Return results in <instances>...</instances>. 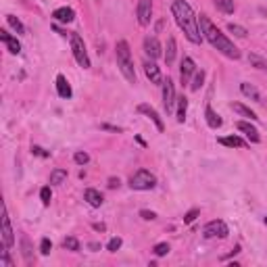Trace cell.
<instances>
[{"label":"cell","instance_id":"41","mask_svg":"<svg viewBox=\"0 0 267 267\" xmlns=\"http://www.w3.org/2000/svg\"><path fill=\"white\" fill-rule=\"evenodd\" d=\"M31 153L38 155V156H48V153H46L44 148H40V146H31Z\"/></svg>","mask_w":267,"mask_h":267},{"label":"cell","instance_id":"7","mask_svg":"<svg viewBox=\"0 0 267 267\" xmlns=\"http://www.w3.org/2000/svg\"><path fill=\"white\" fill-rule=\"evenodd\" d=\"M0 240H2V245L6 248H11L15 245V236H13L9 213H6V205H2V217H0Z\"/></svg>","mask_w":267,"mask_h":267},{"label":"cell","instance_id":"31","mask_svg":"<svg viewBox=\"0 0 267 267\" xmlns=\"http://www.w3.org/2000/svg\"><path fill=\"white\" fill-rule=\"evenodd\" d=\"M227 31H230V34H234L236 38H246V27H242V25H236V23H230V25H227Z\"/></svg>","mask_w":267,"mask_h":267},{"label":"cell","instance_id":"27","mask_svg":"<svg viewBox=\"0 0 267 267\" xmlns=\"http://www.w3.org/2000/svg\"><path fill=\"white\" fill-rule=\"evenodd\" d=\"M248 63H250V65H253V67L261 69V71H267V61H265V59H261V57H259V54H253V52H250V54H248Z\"/></svg>","mask_w":267,"mask_h":267},{"label":"cell","instance_id":"17","mask_svg":"<svg viewBox=\"0 0 267 267\" xmlns=\"http://www.w3.org/2000/svg\"><path fill=\"white\" fill-rule=\"evenodd\" d=\"M52 17H54V21H59V23H71L75 19V11L69 9V6H61V9H57L52 13Z\"/></svg>","mask_w":267,"mask_h":267},{"label":"cell","instance_id":"42","mask_svg":"<svg viewBox=\"0 0 267 267\" xmlns=\"http://www.w3.org/2000/svg\"><path fill=\"white\" fill-rule=\"evenodd\" d=\"M119 178H111V179H109V188H111V190H115V188H119Z\"/></svg>","mask_w":267,"mask_h":267},{"label":"cell","instance_id":"12","mask_svg":"<svg viewBox=\"0 0 267 267\" xmlns=\"http://www.w3.org/2000/svg\"><path fill=\"white\" fill-rule=\"evenodd\" d=\"M138 113L146 115L148 119H151V121L156 125V130H159V132H163V130H165V123H163V119H161V115L156 113L151 105H138Z\"/></svg>","mask_w":267,"mask_h":267},{"label":"cell","instance_id":"8","mask_svg":"<svg viewBox=\"0 0 267 267\" xmlns=\"http://www.w3.org/2000/svg\"><path fill=\"white\" fill-rule=\"evenodd\" d=\"M227 234H230V230H227L225 222H222V219H213V222H209L205 227H202V236H205L207 240H211V238H225Z\"/></svg>","mask_w":267,"mask_h":267},{"label":"cell","instance_id":"29","mask_svg":"<svg viewBox=\"0 0 267 267\" xmlns=\"http://www.w3.org/2000/svg\"><path fill=\"white\" fill-rule=\"evenodd\" d=\"M63 248L65 250H71V253H77L82 246H80V240L73 238V236H67L65 240H63Z\"/></svg>","mask_w":267,"mask_h":267},{"label":"cell","instance_id":"13","mask_svg":"<svg viewBox=\"0 0 267 267\" xmlns=\"http://www.w3.org/2000/svg\"><path fill=\"white\" fill-rule=\"evenodd\" d=\"M144 73H146L148 80H151V84H155V86H161L163 84V75H161V69L156 67V63L146 61L144 63Z\"/></svg>","mask_w":267,"mask_h":267},{"label":"cell","instance_id":"23","mask_svg":"<svg viewBox=\"0 0 267 267\" xmlns=\"http://www.w3.org/2000/svg\"><path fill=\"white\" fill-rule=\"evenodd\" d=\"M205 117H207V123H209V128H213V130H217V128H222V117H219L213 109L211 107H207L205 109Z\"/></svg>","mask_w":267,"mask_h":267},{"label":"cell","instance_id":"22","mask_svg":"<svg viewBox=\"0 0 267 267\" xmlns=\"http://www.w3.org/2000/svg\"><path fill=\"white\" fill-rule=\"evenodd\" d=\"M230 107H232V111H234V113H238L240 117H246V119H250V121H257V119H259V117H257L253 111H250L248 107L240 105V103H232Z\"/></svg>","mask_w":267,"mask_h":267},{"label":"cell","instance_id":"4","mask_svg":"<svg viewBox=\"0 0 267 267\" xmlns=\"http://www.w3.org/2000/svg\"><path fill=\"white\" fill-rule=\"evenodd\" d=\"M155 186H156V178L148 169H138L136 174L130 178V188H132V190L146 192V190H153Z\"/></svg>","mask_w":267,"mask_h":267},{"label":"cell","instance_id":"21","mask_svg":"<svg viewBox=\"0 0 267 267\" xmlns=\"http://www.w3.org/2000/svg\"><path fill=\"white\" fill-rule=\"evenodd\" d=\"M217 142L219 144H223V146H230V148H245L246 142L242 140L240 136H225V138H217Z\"/></svg>","mask_w":267,"mask_h":267},{"label":"cell","instance_id":"10","mask_svg":"<svg viewBox=\"0 0 267 267\" xmlns=\"http://www.w3.org/2000/svg\"><path fill=\"white\" fill-rule=\"evenodd\" d=\"M144 52H146V57H151V61L159 59L161 54H163L161 44H159V40H156L155 36H146L144 38Z\"/></svg>","mask_w":267,"mask_h":267},{"label":"cell","instance_id":"15","mask_svg":"<svg viewBox=\"0 0 267 267\" xmlns=\"http://www.w3.org/2000/svg\"><path fill=\"white\" fill-rule=\"evenodd\" d=\"M0 40L6 44V48H9L11 54H19V52H21V44H19V40H17V38H13L6 29H0Z\"/></svg>","mask_w":267,"mask_h":267},{"label":"cell","instance_id":"35","mask_svg":"<svg viewBox=\"0 0 267 267\" xmlns=\"http://www.w3.org/2000/svg\"><path fill=\"white\" fill-rule=\"evenodd\" d=\"M40 199H42V205H44V207H48V205H50L52 194H50V188H48V186L42 188V190H40Z\"/></svg>","mask_w":267,"mask_h":267},{"label":"cell","instance_id":"34","mask_svg":"<svg viewBox=\"0 0 267 267\" xmlns=\"http://www.w3.org/2000/svg\"><path fill=\"white\" fill-rule=\"evenodd\" d=\"M121 245H123L121 238H111V240H109V245H107V250H111V253H117V250L121 248Z\"/></svg>","mask_w":267,"mask_h":267},{"label":"cell","instance_id":"39","mask_svg":"<svg viewBox=\"0 0 267 267\" xmlns=\"http://www.w3.org/2000/svg\"><path fill=\"white\" fill-rule=\"evenodd\" d=\"M199 213H200V211H199V209H192V211H188V213L184 215V223H192V222H194V219H196V217H199Z\"/></svg>","mask_w":267,"mask_h":267},{"label":"cell","instance_id":"18","mask_svg":"<svg viewBox=\"0 0 267 267\" xmlns=\"http://www.w3.org/2000/svg\"><path fill=\"white\" fill-rule=\"evenodd\" d=\"M84 200L88 202L90 207H100L105 202V199H103V194H100L96 188H88V190L84 192Z\"/></svg>","mask_w":267,"mask_h":267},{"label":"cell","instance_id":"26","mask_svg":"<svg viewBox=\"0 0 267 267\" xmlns=\"http://www.w3.org/2000/svg\"><path fill=\"white\" fill-rule=\"evenodd\" d=\"M215 6L222 13L225 15H232L234 11H236V4H234V0H215Z\"/></svg>","mask_w":267,"mask_h":267},{"label":"cell","instance_id":"9","mask_svg":"<svg viewBox=\"0 0 267 267\" xmlns=\"http://www.w3.org/2000/svg\"><path fill=\"white\" fill-rule=\"evenodd\" d=\"M136 17H138V23L142 27L151 25V21H153V0H138Z\"/></svg>","mask_w":267,"mask_h":267},{"label":"cell","instance_id":"36","mask_svg":"<svg viewBox=\"0 0 267 267\" xmlns=\"http://www.w3.org/2000/svg\"><path fill=\"white\" fill-rule=\"evenodd\" d=\"M73 161H75L77 165H86V163H90V155L80 151V153H75V155H73Z\"/></svg>","mask_w":267,"mask_h":267},{"label":"cell","instance_id":"14","mask_svg":"<svg viewBox=\"0 0 267 267\" xmlns=\"http://www.w3.org/2000/svg\"><path fill=\"white\" fill-rule=\"evenodd\" d=\"M236 128H238L242 134H245V136H246L253 144H257L259 140H261V136H259V130L255 128L253 123H248V121H238V123H236Z\"/></svg>","mask_w":267,"mask_h":267},{"label":"cell","instance_id":"24","mask_svg":"<svg viewBox=\"0 0 267 267\" xmlns=\"http://www.w3.org/2000/svg\"><path fill=\"white\" fill-rule=\"evenodd\" d=\"M65 179H67V169L57 167V169L50 171V184H52V186H59V184L65 182Z\"/></svg>","mask_w":267,"mask_h":267},{"label":"cell","instance_id":"19","mask_svg":"<svg viewBox=\"0 0 267 267\" xmlns=\"http://www.w3.org/2000/svg\"><path fill=\"white\" fill-rule=\"evenodd\" d=\"M57 92L61 98H71V86H69L65 75H57Z\"/></svg>","mask_w":267,"mask_h":267},{"label":"cell","instance_id":"33","mask_svg":"<svg viewBox=\"0 0 267 267\" xmlns=\"http://www.w3.org/2000/svg\"><path fill=\"white\" fill-rule=\"evenodd\" d=\"M153 250H155L156 257H165V255L169 253V245H167V242H159V245H155Z\"/></svg>","mask_w":267,"mask_h":267},{"label":"cell","instance_id":"11","mask_svg":"<svg viewBox=\"0 0 267 267\" xmlns=\"http://www.w3.org/2000/svg\"><path fill=\"white\" fill-rule=\"evenodd\" d=\"M194 73H196L194 61L190 57H184L182 59V65H179V77H182V84H190Z\"/></svg>","mask_w":267,"mask_h":267},{"label":"cell","instance_id":"40","mask_svg":"<svg viewBox=\"0 0 267 267\" xmlns=\"http://www.w3.org/2000/svg\"><path fill=\"white\" fill-rule=\"evenodd\" d=\"M140 217L146 219V222H153V219H156V213H155V211H146V209H142V211H140Z\"/></svg>","mask_w":267,"mask_h":267},{"label":"cell","instance_id":"37","mask_svg":"<svg viewBox=\"0 0 267 267\" xmlns=\"http://www.w3.org/2000/svg\"><path fill=\"white\" fill-rule=\"evenodd\" d=\"M21 246H23V257H25V261L31 263V250H29V240L23 238L21 240Z\"/></svg>","mask_w":267,"mask_h":267},{"label":"cell","instance_id":"43","mask_svg":"<svg viewBox=\"0 0 267 267\" xmlns=\"http://www.w3.org/2000/svg\"><path fill=\"white\" fill-rule=\"evenodd\" d=\"M100 128H103V130H111V132H121V128H117V125H100Z\"/></svg>","mask_w":267,"mask_h":267},{"label":"cell","instance_id":"45","mask_svg":"<svg viewBox=\"0 0 267 267\" xmlns=\"http://www.w3.org/2000/svg\"><path fill=\"white\" fill-rule=\"evenodd\" d=\"M88 248H90V250H98V248H100V245H96V242H90Z\"/></svg>","mask_w":267,"mask_h":267},{"label":"cell","instance_id":"5","mask_svg":"<svg viewBox=\"0 0 267 267\" xmlns=\"http://www.w3.org/2000/svg\"><path fill=\"white\" fill-rule=\"evenodd\" d=\"M71 50H73V57L77 61V65L88 69L90 67V57H88V50H86V44L80 38V34H71Z\"/></svg>","mask_w":267,"mask_h":267},{"label":"cell","instance_id":"20","mask_svg":"<svg viewBox=\"0 0 267 267\" xmlns=\"http://www.w3.org/2000/svg\"><path fill=\"white\" fill-rule=\"evenodd\" d=\"M176 52H178V46H176V38H167V44H165V63L167 65H171L176 59Z\"/></svg>","mask_w":267,"mask_h":267},{"label":"cell","instance_id":"16","mask_svg":"<svg viewBox=\"0 0 267 267\" xmlns=\"http://www.w3.org/2000/svg\"><path fill=\"white\" fill-rule=\"evenodd\" d=\"M240 92L245 94L246 98H250V100H255V103H261V105H263V96H261V92H259L253 84L242 82V84H240Z\"/></svg>","mask_w":267,"mask_h":267},{"label":"cell","instance_id":"6","mask_svg":"<svg viewBox=\"0 0 267 267\" xmlns=\"http://www.w3.org/2000/svg\"><path fill=\"white\" fill-rule=\"evenodd\" d=\"M163 107H165V111L169 113H174V109H176V103H178V96H176V86H174V80L171 77H167V80H163Z\"/></svg>","mask_w":267,"mask_h":267},{"label":"cell","instance_id":"38","mask_svg":"<svg viewBox=\"0 0 267 267\" xmlns=\"http://www.w3.org/2000/svg\"><path fill=\"white\" fill-rule=\"evenodd\" d=\"M50 250H52V242H50L48 238H42V242H40V253H42V255H50Z\"/></svg>","mask_w":267,"mask_h":267},{"label":"cell","instance_id":"1","mask_svg":"<svg viewBox=\"0 0 267 267\" xmlns=\"http://www.w3.org/2000/svg\"><path fill=\"white\" fill-rule=\"evenodd\" d=\"M171 13H174L176 23L186 34L188 40L192 44H200L202 42V31L199 27V19H196L192 6L188 4L186 0H174V2H171Z\"/></svg>","mask_w":267,"mask_h":267},{"label":"cell","instance_id":"28","mask_svg":"<svg viewBox=\"0 0 267 267\" xmlns=\"http://www.w3.org/2000/svg\"><path fill=\"white\" fill-rule=\"evenodd\" d=\"M202 82H205V71H196L194 73V77H192V82H190V90L192 92H199L200 90V86H202Z\"/></svg>","mask_w":267,"mask_h":267},{"label":"cell","instance_id":"3","mask_svg":"<svg viewBox=\"0 0 267 267\" xmlns=\"http://www.w3.org/2000/svg\"><path fill=\"white\" fill-rule=\"evenodd\" d=\"M117 67L121 69V73L123 77L128 80L130 84H136V71H134V63H132V52H130V44L121 40V42H117Z\"/></svg>","mask_w":267,"mask_h":267},{"label":"cell","instance_id":"2","mask_svg":"<svg viewBox=\"0 0 267 267\" xmlns=\"http://www.w3.org/2000/svg\"><path fill=\"white\" fill-rule=\"evenodd\" d=\"M200 31H202V38H205V40L213 46V48H217L219 52H222L223 57L234 59V61L240 59V50L234 46V42L227 40L222 31H219L213 23H211V19L207 17V15H200Z\"/></svg>","mask_w":267,"mask_h":267},{"label":"cell","instance_id":"32","mask_svg":"<svg viewBox=\"0 0 267 267\" xmlns=\"http://www.w3.org/2000/svg\"><path fill=\"white\" fill-rule=\"evenodd\" d=\"M0 265L2 267H13V259L9 257V250L2 245V250H0Z\"/></svg>","mask_w":267,"mask_h":267},{"label":"cell","instance_id":"30","mask_svg":"<svg viewBox=\"0 0 267 267\" xmlns=\"http://www.w3.org/2000/svg\"><path fill=\"white\" fill-rule=\"evenodd\" d=\"M6 23L17 31V34H25V27H23V23L17 19V17H13V15H6Z\"/></svg>","mask_w":267,"mask_h":267},{"label":"cell","instance_id":"44","mask_svg":"<svg viewBox=\"0 0 267 267\" xmlns=\"http://www.w3.org/2000/svg\"><path fill=\"white\" fill-rule=\"evenodd\" d=\"M92 227H94L96 232H105V230H107V225H105V223H94Z\"/></svg>","mask_w":267,"mask_h":267},{"label":"cell","instance_id":"25","mask_svg":"<svg viewBox=\"0 0 267 267\" xmlns=\"http://www.w3.org/2000/svg\"><path fill=\"white\" fill-rule=\"evenodd\" d=\"M186 111H188V98H186V96H179V98H178V113H176V117H178L179 123H184Z\"/></svg>","mask_w":267,"mask_h":267},{"label":"cell","instance_id":"46","mask_svg":"<svg viewBox=\"0 0 267 267\" xmlns=\"http://www.w3.org/2000/svg\"><path fill=\"white\" fill-rule=\"evenodd\" d=\"M263 222H265V225H267V217H265V219H263Z\"/></svg>","mask_w":267,"mask_h":267}]
</instances>
